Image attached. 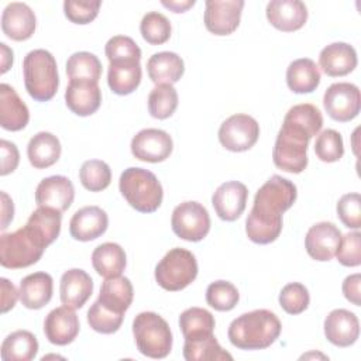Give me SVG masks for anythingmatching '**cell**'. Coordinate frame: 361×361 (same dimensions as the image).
<instances>
[{
	"label": "cell",
	"mask_w": 361,
	"mask_h": 361,
	"mask_svg": "<svg viewBox=\"0 0 361 361\" xmlns=\"http://www.w3.org/2000/svg\"><path fill=\"white\" fill-rule=\"evenodd\" d=\"M298 197L293 182L272 175L255 193L252 209L245 220L247 237L255 244L274 243L282 231V214Z\"/></svg>",
	"instance_id": "obj_1"
},
{
	"label": "cell",
	"mask_w": 361,
	"mask_h": 361,
	"mask_svg": "<svg viewBox=\"0 0 361 361\" xmlns=\"http://www.w3.org/2000/svg\"><path fill=\"white\" fill-rule=\"evenodd\" d=\"M282 330L278 316L257 309L235 317L228 326V340L240 350H264L276 341Z\"/></svg>",
	"instance_id": "obj_2"
},
{
	"label": "cell",
	"mask_w": 361,
	"mask_h": 361,
	"mask_svg": "<svg viewBox=\"0 0 361 361\" xmlns=\"http://www.w3.org/2000/svg\"><path fill=\"white\" fill-rule=\"evenodd\" d=\"M24 85L37 102L51 100L59 86L58 66L54 55L47 49L30 51L23 61Z\"/></svg>",
	"instance_id": "obj_3"
},
{
	"label": "cell",
	"mask_w": 361,
	"mask_h": 361,
	"mask_svg": "<svg viewBox=\"0 0 361 361\" xmlns=\"http://www.w3.org/2000/svg\"><path fill=\"white\" fill-rule=\"evenodd\" d=\"M118 188L127 203L140 213H152L162 203V185L148 169L137 166L124 169Z\"/></svg>",
	"instance_id": "obj_4"
},
{
	"label": "cell",
	"mask_w": 361,
	"mask_h": 361,
	"mask_svg": "<svg viewBox=\"0 0 361 361\" xmlns=\"http://www.w3.org/2000/svg\"><path fill=\"white\" fill-rule=\"evenodd\" d=\"M313 135L305 128L283 120L276 135L272 149V159L276 168L289 172L300 173L307 166V145Z\"/></svg>",
	"instance_id": "obj_5"
},
{
	"label": "cell",
	"mask_w": 361,
	"mask_h": 361,
	"mask_svg": "<svg viewBox=\"0 0 361 361\" xmlns=\"http://www.w3.org/2000/svg\"><path fill=\"white\" fill-rule=\"evenodd\" d=\"M48 245L28 226L0 237V264L8 269L27 268L42 257Z\"/></svg>",
	"instance_id": "obj_6"
},
{
	"label": "cell",
	"mask_w": 361,
	"mask_h": 361,
	"mask_svg": "<svg viewBox=\"0 0 361 361\" xmlns=\"http://www.w3.org/2000/svg\"><path fill=\"white\" fill-rule=\"evenodd\" d=\"M138 351L149 358H165L172 350V333L166 320L155 312H141L133 322Z\"/></svg>",
	"instance_id": "obj_7"
},
{
	"label": "cell",
	"mask_w": 361,
	"mask_h": 361,
	"mask_svg": "<svg viewBox=\"0 0 361 361\" xmlns=\"http://www.w3.org/2000/svg\"><path fill=\"white\" fill-rule=\"evenodd\" d=\"M197 276V261L185 248H172L155 267L157 283L169 292H178L189 286Z\"/></svg>",
	"instance_id": "obj_8"
},
{
	"label": "cell",
	"mask_w": 361,
	"mask_h": 361,
	"mask_svg": "<svg viewBox=\"0 0 361 361\" xmlns=\"http://www.w3.org/2000/svg\"><path fill=\"white\" fill-rule=\"evenodd\" d=\"M172 231L182 240L197 243L203 240L210 230V216L199 202H183L178 204L171 217Z\"/></svg>",
	"instance_id": "obj_9"
},
{
	"label": "cell",
	"mask_w": 361,
	"mask_h": 361,
	"mask_svg": "<svg viewBox=\"0 0 361 361\" xmlns=\"http://www.w3.org/2000/svg\"><path fill=\"white\" fill-rule=\"evenodd\" d=\"M259 137V124L248 114H233L219 128L220 144L231 152L248 151Z\"/></svg>",
	"instance_id": "obj_10"
},
{
	"label": "cell",
	"mask_w": 361,
	"mask_h": 361,
	"mask_svg": "<svg viewBox=\"0 0 361 361\" xmlns=\"http://www.w3.org/2000/svg\"><path fill=\"white\" fill-rule=\"evenodd\" d=\"M323 106L327 114L340 123L355 118L361 107V94L358 86L350 82L330 85L323 96Z\"/></svg>",
	"instance_id": "obj_11"
},
{
	"label": "cell",
	"mask_w": 361,
	"mask_h": 361,
	"mask_svg": "<svg viewBox=\"0 0 361 361\" xmlns=\"http://www.w3.org/2000/svg\"><path fill=\"white\" fill-rule=\"evenodd\" d=\"M131 154L144 162H162L169 158L173 142L171 135L159 128H144L131 140Z\"/></svg>",
	"instance_id": "obj_12"
},
{
	"label": "cell",
	"mask_w": 361,
	"mask_h": 361,
	"mask_svg": "<svg viewBox=\"0 0 361 361\" xmlns=\"http://www.w3.org/2000/svg\"><path fill=\"white\" fill-rule=\"evenodd\" d=\"M204 25L214 35L233 34L241 18L243 0H207L204 3Z\"/></svg>",
	"instance_id": "obj_13"
},
{
	"label": "cell",
	"mask_w": 361,
	"mask_h": 361,
	"mask_svg": "<svg viewBox=\"0 0 361 361\" xmlns=\"http://www.w3.org/2000/svg\"><path fill=\"white\" fill-rule=\"evenodd\" d=\"M341 231L331 221L313 224L305 237V248L310 258L316 261H330L340 245Z\"/></svg>",
	"instance_id": "obj_14"
},
{
	"label": "cell",
	"mask_w": 361,
	"mask_h": 361,
	"mask_svg": "<svg viewBox=\"0 0 361 361\" xmlns=\"http://www.w3.org/2000/svg\"><path fill=\"white\" fill-rule=\"evenodd\" d=\"M248 189L244 183L228 180L221 183L212 196L216 214L224 221L237 220L245 210Z\"/></svg>",
	"instance_id": "obj_15"
},
{
	"label": "cell",
	"mask_w": 361,
	"mask_h": 361,
	"mask_svg": "<svg viewBox=\"0 0 361 361\" xmlns=\"http://www.w3.org/2000/svg\"><path fill=\"white\" fill-rule=\"evenodd\" d=\"M75 199V188L71 179L63 175L44 178L35 189V203L44 207H52L65 212Z\"/></svg>",
	"instance_id": "obj_16"
},
{
	"label": "cell",
	"mask_w": 361,
	"mask_h": 361,
	"mask_svg": "<svg viewBox=\"0 0 361 361\" xmlns=\"http://www.w3.org/2000/svg\"><path fill=\"white\" fill-rule=\"evenodd\" d=\"M79 319L73 309L68 306L55 307L44 320L45 337L55 345L71 344L79 334Z\"/></svg>",
	"instance_id": "obj_17"
},
{
	"label": "cell",
	"mask_w": 361,
	"mask_h": 361,
	"mask_svg": "<svg viewBox=\"0 0 361 361\" xmlns=\"http://www.w3.org/2000/svg\"><path fill=\"white\" fill-rule=\"evenodd\" d=\"M265 14L272 27L285 32L300 30L307 21V7L300 0H272Z\"/></svg>",
	"instance_id": "obj_18"
},
{
	"label": "cell",
	"mask_w": 361,
	"mask_h": 361,
	"mask_svg": "<svg viewBox=\"0 0 361 361\" xmlns=\"http://www.w3.org/2000/svg\"><path fill=\"white\" fill-rule=\"evenodd\" d=\"M324 336L337 347L353 345L360 336L358 317L347 309H334L324 319Z\"/></svg>",
	"instance_id": "obj_19"
},
{
	"label": "cell",
	"mask_w": 361,
	"mask_h": 361,
	"mask_svg": "<svg viewBox=\"0 0 361 361\" xmlns=\"http://www.w3.org/2000/svg\"><path fill=\"white\" fill-rule=\"evenodd\" d=\"M107 213L99 206H85L75 212L69 221V233L78 241H92L106 233Z\"/></svg>",
	"instance_id": "obj_20"
},
{
	"label": "cell",
	"mask_w": 361,
	"mask_h": 361,
	"mask_svg": "<svg viewBox=\"0 0 361 361\" xmlns=\"http://www.w3.org/2000/svg\"><path fill=\"white\" fill-rule=\"evenodd\" d=\"M37 27L34 11L25 3H10L1 14V30L13 41H25L32 37Z\"/></svg>",
	"instance_id": "obj_21"
},
{
	"label": "cell",
	"mask_w": 361,
	"mask_h": 361,
	"mask_svg": "<svg viewBox=\"0 0 361 361\" xmlns=\"http://www.w3.org/2000/svg\"><path fill=\"white\" fill-rule=\"evenodd\" d=\"M65 103L76 116H92L102 104V90L94 82L69 80L65 90Z\"/></svg>",
	"instance_id": "obj_22"
},
{
	"label": "cell",
	"mask_w": 361,
	"mask_h": 361,
	"mask_svg": "<svg viewBox=\"0 0 361 361\" xmlns=\"http://www.w3.org/2000/svg\"><path fill=\"white\" fill-rule=\"evenodd\" d=\"M93 292V281L90 275L80 269L72 268L63 272L59 283V296L63 306L80 309Z\"/></svg>",
	"instance_id": "obj_23"
},
{
	"label": "cell",
	"mask_w": 361,
	"mask_h": 361,
	"mask_svg": "<svg viewBox=\"0 0 361 361\" xmlns=\"http://www.w3.org/2000/svg\"><path fill=\"white\" fill-rule=\"evenodd\" d=\"M357 52L347 42H333L324 47L319 55L322 71L331 78L345 76L357 66Z\"/></svg>",
	"instance_id": "obj_24"
},
{
	"label": "cell",
	"mask_w": 361,
	"mask_h": 361,
	"mask_svg": "<svg viewBox=\"0 0 361 361\" xmlns=\"http://www.w3.org/2000/svg\"><path fill=\"white\" fill-rule=\"evenodd\" d=\"M30 121L27 104L20 99L14 87L0 85V126L7 131H20Z\"/></svg>",
	"instance_id": "obj_25"
},
{
	"label": "cell",
	"mask_w": 361,
	"mask_h": 361,
	"mask_svg": "<svg viewBox=\"0 0 361 361\" xmlns=\"http://www.w3.org/2000/svg\"><path fill=\"white\" fill-rule=\"evenodd\" d=\"M20 300L27 309H41L49 303L54 292L52 276L47 272H34L20 282Z\"/></svg>",
	"instance_id": "obj_26"
},
{
	"label": "cell",
	"mask_w": 361,
	"mask_h": 361,
	"mask_svg": "<svg viewBox=\"0 0 361 361\" xmlns=\"http://www.w3.org/2000/svg\"><path fill=\"white\" fill-rule=\"evenodd\" d=\"M147 72L155 85H173L182 78L185 63L178 54L162 51L149 56Z\"/></svg>",
	"instance_id": "obj_27"
},
{
	"label": "cell",
	"mask_w": 361,
	"mask_h": 361,
	"mask_svg": "<svg viewBox=\"0 0 361 361\" xmlns=\"http://www.w3.org/2000/svg\"><path fill=\"white\" fill-rule=\"evenodd\" d=\"M62 147L56 135L48 131H39L31 137L27 145V155L30 164L35 169H45L52 166L61 157Z\"/></svg>",
	"instance_id": "obj_28"
},
{
	"label": "cell",
	"mask_w": 361,
	"mask_h": 361,
	"mask_svg": "<svg viewBox=\"0 0 361 361\" xmlns=\"http://www.w3.org/2000/svg\"><path fill=\"white\" fill-rule=\"evenodd\" d=\"M142 71L138 61H114L109 63L107 83L113 93L126 96L133 93L141 82Z\"/></svg>",
	"instance_id": "obj_29"
},
{
	"label": "cell",
	"mask_w": 361,
	"mask_h": 361,
	"mask_svg": "<svg viewBox=\"0 0 361 361\" xmlns=\"http://www.w3.org/2000/svg\"><path fill=\"white\" fill-rule=\"evenodd\" d=\"M133 296L134 290L130 279L126 276H114L106 278L102 283L97 300L109 310L124 314L133 302Z\"/></svg>",
	"instance_id": "obj_30"
},
{
	"label": "cell",
	"mask_w": 361,
	"mask_h": 361,
	"mask_svg": "<svg viewBox=\"0 0 361 361\" xmlns=\"http://www.w3.org/2000/svg\"><path fill=\"white\" fill-rule=\"evenodd\" d=\"M320 71L310 58H299L286 69V83L293 93H312L320 83Z\"/></svg>",
	"instance_id": "obj_31"
},
{
	"label": "cell",
	"mask_w": 361,
	"mask_h": 361,
	"mask_svg": "<svg viewBox=\"0 0 361 361\" xmlns=\"http://www.w3.org/2000/svg\"><path fill=\"white\" fill-rule=\"evenodd\" d=\"M92 265L103 278L120 276L127 265V257L117 243H103L92 252Z\"/></svg>",
	"instance_id": "obj_32"
},
{
	"label": "cell",
	"mask_w": 361,
	"mask_h": 361,
	"mask_svg": "<svg viewBox=\"0 0 361 361\" xmlns=\"http://www.w3.org/2000/svg\"><path fill=\"white\" fill-rule=\"evenodd\" d=\"M37 353V337L28 330L13 331L3 340L0 348L3 361H31Z\"/></svg>",
	"instance_id": "obj_33"
},
{
	"label": "cell",
	"mask_w": 361,
	"mask_h": 361,
	"mask_svg": "<svg viewBox=\"0 0 361 361\" xmlns=\"http://www.w3.org/2000/svg\"><path fill=\"white\" fill-rule=\"evenodd\" d=\"M183 358L186 361H223L233 360V355L221 348L214 334L185 340Z\"/></svg>",
	"instance_id": "obj_34"
},
{
	"label": "cell",
	"mask_w": 361,
	"mask_h": 361,
	"mask_svg": "<svg viewBox=\"0 0 361 361\" xmlns=\"http://www.w3.org/2000/svg\"><path fill=\"white\" fill-rule=\"evenodd\" d=\"M213 314L203 307H189L179 316V327L185 340H193L213 334L214 330Z\"/></svg>",
	"instance_id": "obj_35"
},
{
	"label": "cell",
	"mask_w": 361,
	"mask_h": 361,
	"mask_svg": "<svg viewBox=\"0 0 361 361\" xmlns=\"http://www.w3.org/2000/svg\"><path fill=\"white\" fill-rule=\"evenodd\" d=\"M61 212L44 206H38V209L34 210L27 220V224L42 238L47 245H51L58 238L61 233Z\"/></svg>",
	"instance_id": "obj_36"
},
{
	"label": "cell",
	"mask_w": 361,
	"mask_h": 361,
	"mask_svg": "<svg viewBox=\"0 0 361 361\" xmlns=\"http://www.w3.org/2000/svg\"><path fill=\"white\" fill-rule=\"evenodd\" d=\"M66 75L69 80L97 83L102 76V63L99 58L92 52H75L66 61Z\"/></svg>",
	"instance_id": "obj_37"
},
{
	"label": "cell",
	"mask_w": 361,
	"mask_h": 361,
	"mask_svg": "<svg viewBox=\"0 0 361 361\" xmlns=\"http://www.w3.org/2000/svg\"><path fill=\"white\" fill-rule=\"evenodd\" d=\"M178 107V92L172 85H157L148 96V111L154 118L165 120Z\"/></svg>",
	"instance_id": "obj_38"
},
{
	"label": "cell",
	"mask_w": 361,
	"mask_h": 361,
	"mask_svg": "<svg viewBox=\"0 0 361 361\" xmlns=\"http://www.w3.org/2000/svg\"><path fill=\"white\" fill-rule=\"evenodd\" d=\"M79 179L85 189L90 192H102L111 182V169L104 161L89 159L82 164Z\"/></svg>",
	"instance_id": "obj_39"
},
{
	"label": "cell",
	"mask_w": 361,
	"mask_h": 361,
	"mask_svg": "<svg viewBox=\"0 0 361 361\" xmlns=\"http://www.w3.org/2000/svg\"><path fill=\"white\" fill-rule=\"evenodd\" d=\"M240 300L237 288L228 281H214L206 289V302L219 312H228L235 307Z\"/></svg>",
	"instance_id": "obj_40"
},
{
	"label": "cell",
	"mask_w": 361,
	"mask_h": 361,
	"mask_svg": "<svg viewBox=\"0 0 361 361\" xmlns=\"http://www.w3.org/2000/svg\"><path fill=\"white\" fill-rule=\"evenodd\" d=\"M140 31L148 44L161 45L169 39L172 28L169 20L162 13L149 11L142 17L140 23Z\"/></svg>",
	"instance_id": "obj_41"
},
{
	"label": "cell",
	"mask_w": 361,
	"mask_h": 361,
	"mask_svg": "<svg viewBox=\"0 0 361 361\" xmlns=\"http://www.w3.org/2000/svg\"><path fill=\"white\" fill-rule=\"evenodd\" d=\"M124 314L116 313L104 307L99 300H96L87 310V323L89 326L102 334L116 333L123 323Z\"/></svg>",
	"instance_id": "obj_42"
},
{
	"label": "cell",
	"mask_w": 361,
	"mask_h": 361,
	"mask_svg": "<svg viewBox=\"0 0 361 361\" xmlns=\"http://www.w3.org/2000/svg\"><path fill=\"white\" fill-rule=\"evenodd\" d=\"M314 152L323 162H337L344 155L341 134L333 128L322 131L316 138Z\"/></svg>",
	"instance_id": "obj_43"
},
{
	"label": "cell",
	"mask_w": 361,
	"mask_h": 361,
	"mask_svg": "<svg viewBox=\"0 0 361 361\" xmlns=\"http://www.w3.org/2000/svg\"><path fill=\"white\" fill-rule=\"evenodd\" d=\"M309 302V290L300 282H290L285 285L279 293V305L289 314H299L305 312Z\"/></svg>",
	"instance_id": "obj_44"
},
{
	"label": "cell",
	"mask_w": 361,
	"mask_h": 361,
	"mask_svg": "<svg viewBox=\"0 0 361 361\" xmlns=\"http://www.w3.org/2000/svg\"><path fill=\"white\" fill-rule=\"evenodd\" d=\"M109 62L114 61H138L141 59V49L135 41L127 35L111 37L104 47Z\"/></svg>",
	"instance_id": "obj_45"
},
{
	"label": "cell",
	"mask_w": 361,
	"mask_h": 361,
	"mask_svg": "<svg viewBox=\"0 0 361 361\" xmlns=\"http://www.w3.org/2000/svg\"><path fill=\"white\" fill-rule=\"evenodd\" d=\"M337 216L341 223L348 227L358 230L361 227V196L360 193H345L337 202Z\"/></svg>",
	"instance_id": "obj_46"
},
{
	"label": "cell",
	"mask_w": 361,
	"mask_h": 361,
	"mask_svg": "<svg viewBox=\"0 0 361 361\" xmlns=\"http://www.w3.org/2000/svg\"><path fill=\"white\" fill-rule=\"evenodd\" d=\"M100 6H102L100 0H89V1L66 0L63 1V13L66 18L75 24H89L97 17Z\"/></svg>",
	"instance_id": "obj_47"
},
{
	"label": "cell",
	"mask_w": 361,
	"mask_h": 361,
	"mask_svg": "<svg viewBox=\"0 0 361 361\" xmlns=\"http://www.w3.org/2000/svg\"><path fill=\"white\" fill-rule=\"evenodd\" d=\"M336 257L344 267H358L361 264V234L351 231L341 235Z\"/></svg>",
	"instance_id": "obj_48"
},
{
	"label": "cell",
	"mask_w": 361,
	"mask_h": 361,
	"mask_svg": "<svg viewBox=\"0 0 361 361\" xmlns=\"http://www.w3.org/2000/svg\"><path fill=\"white\" fill-rule=\"evenodd\" d=\"M0 151H1L0 175L6 176V175L11 173L13 171H16V168L18 166L20 152H18L17 145L11 141H7V140L0 141Z\"/></svg>",
	"instance_id": "obj_49"
},
{
	"label": "cell",
	"mask_w": 361,
	"mask_h": 361,
	"mask_svg": "<svg viewBox=\"0 0 361 361\" xmlns=\"http://www.w3.org/2000/svg\"><path fill=\"white\" fill-rule=\"evenodd\" d=\"M360 283H361V275L360 274H353L348 275L344 281H343V295L344 298L351 302L355 306L361 305V293H360Z\"/></svg>",
	"instance_id": "obj_50"
},
{
	"label": "cell",
	"mask_w": 361,
	"mask_h": 361,
	"mask_svg": "<svg viewBox=\"0 0 361 361\" xmlns=\"http://www.w3.org/2000/svg\"><path fill=\"white\" fill-rule=\"evenodd\" d=\"M0 283H1V312L7 313L10 309L16 306L20 292H17L16 286L7 278H1Z\"/></svg>",
	"instance_id": "obj_51"
},
{
	"label": "cell",
	"mask_w": 361,
	"mask_h": 361,
	"mask_svg": "<svg viewBox=\"0 0 361 361\" xmlns=\"http://www.w3.org/2000/svg\"><path fill=\"white\" fill-rule=\"evenodd\" d=\"M14 216V204L6 192H1V230L7 228Z\"/></svg>",
	"instance_id": "obj_52"
},
{
	"label": "cell",
	"mask_w": 361,
	"mask_h": 361,
	"mask_svg": "<svg viewBox=\"0 0 361 361\" xmlns=\"http://www.w3.org/2000/svg\"><path fill=\"white\" fill-rule=\"evenodd\" d=\"M195 0H185V1H162V6L172 10L173 13H185L188 8L195 6Z\"/></svg>",
	"instance_id": "obj_53"
},
{
	"label": "cell",
	"mask_w": 361,
	"mask_h": 361,
	"mask_svg": "<svg viewBox=\"0 0 361 361\" xmlns=\"http://www.w3.org/2000/svg\"><path fill=\"white\" fill-rule=\"evenodd\" d=\"M0 49H1V69H0V73L3 75L13 65V51L4 42L0 44Z\"/></svg>",
	"instance_id": "obj_54"
}]
</instances>
